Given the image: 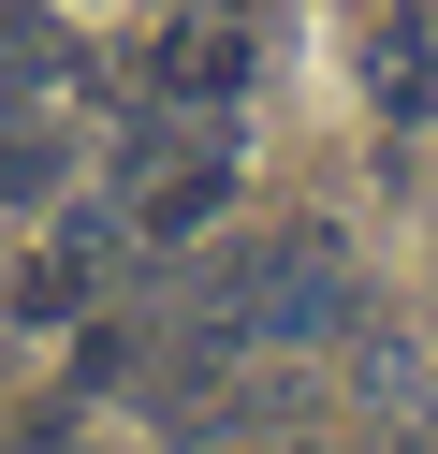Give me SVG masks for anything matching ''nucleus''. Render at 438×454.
<instances>
[{"label":"nucleus","mask_w":438,"mask_h":454,"mask_svg":"<svg viewBox=\"0 0 438 454\" xmlns=\"http://www.w3.org/2000/svg\"><path fill=\"white\" fill-rule=\"evenodd\" d=\"M234 206V118H190V103H146L132 132H117V220L132 235H204V220Z\"/></svg>","instance_id":"nucleus-1"},{"label":"nucleus","mask_w":438,"mask_h":454,"mask_svg":"<svg viewBox=\"0 0 438 454\" xmlns=\"http://www.w3.org/2000/svg\"><path fill=\"white\" fill-rule=\"evenodd\" d=\"M146 103H190V118H234L263 89V0H161V30L132 44Z\"/></svg>","instance_id":"nucleus-2"},{"label":"nucleus","mask_w":438,"mask_h":454,"mask_svg":"<svg viewBox=\"0 0 438 454\" xmlns=\"http://www.w3.org/2000/svg\"><path fill=\"white\" fill-rule=\"evenodd\" d=\"M219 308H234V337L307 352V337H336V323H350V249L321 235V220H292V235H263L249 264H219Z\"/></svg>","instance_id":"nucleus-3"},{"label":"nucleus","mask_w":438,"mask_h":454,"mask_svg":"<svg viewBox=\"0 0 438 454\" xmlns=\"http://www.w3.org/2000/svg\"><path fill=\"white\" fill-rule=\"evenodd\" d=\"M117 235H132L117 206H73V220H58V235L29 249L15 278H0V308H15V323H73V308H88V278L117 264Z\"/></svg>","instance_id":"nucleus-4"},{"label":"nucleus","mask_w":438,"mask_h":454,"mask_svg":"<svg viewBox=\"0 0 438 454\" xmlns=\"http://www.w3.org/2000/svg\"><path fill=\"white\" fill-rule=\"evenodd\" d=\"M365 103L380 118H438V0H380L365 15Z\"/></svg>","instance_id":"nucleus-5"},{"label":"nucleus","mask_w":438,"mask_h":454,"mask_svg":"<svg viewBox=\"0 0 438 454\" xmlns=\"http://www.w3.org/2000/svg\"><path fill=\"white\" fill-rule=\"evenodd\" d=\"M58 176H73V132H58V118H29V103L0 89V206H44Z\"/></svg>","instance_id":"nucleus-6"},{"label":"nucleus","mask_w":438,"mask_h":454,"mask_svg":"<svg viewBox=\"0 0 438 454\" xmlns=\"http://www.w3.org/2000/svg\"><path fill=\"white\" fill-rule=\"evenodd\" d=\"M73 74H88V44L29 0H0V89H73Z\"/></svg>","instance_id":"nucleus-7"},{"label":"nucleus","mask_w":438,"mask_h":454,"mask_svg":"<svg viewBox=\"0 0 438 454\" xmlns=\"http://www.w3.org/2000/svg\"><path fill=\"white\" fill-rule=\"evenodd\" d=\"M0 454H103L88 425H29V440H0Z\"/></svg>","instance_id":"nucleus-8"}]
</instances>
